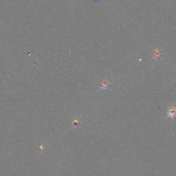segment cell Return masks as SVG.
<instances>
[{"label":"cell","mask_w":176,"mask_h":176,"mask_svg":"<svg viewBox=\"0 0 176 176\" xmlns=\"http://www.w3.org/2000/svg\"><path fill=\"white\" fill-rule=\"evenodd\" d=\"M176 116V107L174 105H172L170 107L167 111V117L171 118H173Z\"/></svg>","instance_id":"6da1fadb"},{"label":"cell","mask_w":176,"mask_h":176,"mask_svg":"<svg viewBox=\"0 0 176 176\" xmlns=\"http://www.w3.org/2000/svg\"><path fill=\"white\" fill-rule=\"evenodd\" d=\"M110 81L108 79H105L103 81L102 83H101V87L100 89H102V90H106L109 86H110Z\"/></svg>","instance_id":"7a4b0ae2"},{"label":"cell","mask_w":176,"mask_h":176,"mask_svg":"<svg viewBox=\"0 0 176 176\" xmlns=\"http://www.w3.org/2000/svg\"><path fill=\"white\" fill-rule=\"evenodd\" d=\"M162 55V52L159 50V49H158V48L155 49V50H154L153 52V59H155V60L159 59V58Z\"/></svg>","instance_id":"3957f363"}]
</instances>
